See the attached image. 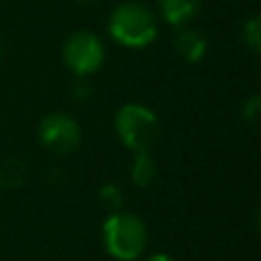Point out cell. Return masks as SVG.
<instances>
[{"mask_svg": "<svg viewBox=\"0 0 261 261\" xmlns=\"http://www.w3.org/2000/svg\"><path fill=\"white\" fill-rule=\"evenodd\" d=\"M142 261H176V259L167 252H153V254H149V257H144Z\"/></svg>", "mask_w": 261, "mask_h": 261, "instance_id": "14", "label": "cell"}, {"mask_svg": "<svg viewBox=\"0 0 261 261\" xmlns=\"http://www.w3.org/2000/svg\"><path fill=\"white\" fill-rule=\"evenodd\" d=\"M202 3L204 0H156V16H161L172 28L190 25V21H195L197 14L202 12Z\"/></svg>", "mask_w": 261, "mask_h": 261, "instance_id": "7", "label": "cell"}, {"mask_svg": "<svg viewBox=\"0 0 261 261\" xmlns=\"http://www.w3.org/2000/svg\"><path fill=\"white\" fill-rule=\"evenodd\" d=\"M73 94H76L81 101H85V96L90 94V87L85 85V78H78L76 81V85H73Z\"/></svg>", "mask_w": 261, "mask_h": 261, "instance_id": "13", "label": "cell"}, {"mask_svg": "<svg viewBox=\"0 0 261 261\" xmlns=\"http://www.w3.org/2000/svg\"><path fill=\"white\" fill-rule=\"evenodd\" d=\"M158 176V165L149 151H133L128 163V179L138 188H149Z\"/></svg>", "mask_w": 261, "mask_h": 261, "instance_id": "8", "label": "cell"}, {"mask_svg": "<svg viewBox=\"0 0 261 261\" xmlns=\"http://www.w3.org/2000/svg\"><path fill=\"white\" fill-rule=\"evenodd\" d=\"M115 133L128 151H149L161 135V122L142 103H124L115 115Z\"/></svg>", "mask_w": 261, "mask_h": 261, "instance_id": "3", "label": "cell"}, {"mask_svg": "<svg viewBox=\"0 0 261 261\" xmlns=\"http://www.w3.org/2000/svg\"><path fill=\"white\" fill-rule=\"evenodd\" d=\"M99 204L108 213H117L124 208V190L117 184H103L99 188Z\"/></svg>", "mask_w": 261, "mask_h": 261, "instance_id": "11", "label": "cell"}, {"mask_svg": "<svg viewBox=\"0 0 261 261\" xmlns=\"http://www.w3.org/2000/svg\"><path fill=\"white\" fill-rule=\"evenodd\" d=\"M174 50L184 62L195 64L204 60V55L208 50V41L197 28L181 25L176 28V35H174Z\"/></svg>", "mask_w": 261, "mask_h": 261, "instance_id": "6", "label": "cell"}, {"mask_svg": "<svg viewBox=\"0 0 261 261\" xmlns=\"http://www.w3.org/2000/svg\"><path fill=\"white\" fill-rule=\"evenodd\" d=\"M37 138L41 147L55 156H67L76 151L81 144L83 130L81 124L67 113H48L37 126Z\"/></svg>", "mask_w": 261, "mask_h": 261, "instance_id": "5", "label": "cell"}, {"mask_svg": "<svg viewBox=\"0 0 261 261\" xmlns=\"http://www.w3.org/2000/svg\"><path fill=\"white\" fill-rule=\"evenodd\" d=\"M62 62L76 78H90L106 62V46L92 30H76L62 44Z\"/></svg>", "mask_w": 261, "mask_h": 261, "instance_id": "4", "label": "cell"}, {"mask_svg": "<svg viewBox=\"0 0 261 261\" xmlns=\"http://www.w3.org/2000/svg\"><path fill=\"white\" fill-rule=\"evenodd\" d=\"M28 163L21 158H7L0 163V190H16L28 181Z\"/></svg>", "mask_w": 261, "mask_h": 261, "instance_id": "9", "label": "cell"}, {"mask_svg": "<svg viewBox=\"0 0 261 261\" xmlns=\"http://www.w3.org/2000/svg\"><path fill=\"white\" fill-rule=\"evenodd\" d=\"M259 113H261V96L252 94L243 103V108H241V117H243L248 124H252V126H254V124L259 122Z\"/></svg>", "mask_w": 261, "mask_h": 261, "instance_id": "12", "label": "cell"}, {"mask_svg": "<svg viewBox=\"0 0 261 261\" xmlns=\"http://www.w3.org/2000/svg\"><path fill=\"white\" fill-rule=\"evenodd\" d=\"M241 39H243L245 48H248L250 53L257 55L261 50V16L259 14H252V16L243 23V28H241Z\"/></svg>", "mask_w": 261, "mask_h": 261, "instance_id": "10", "label": "cell"}, {"mask_svg": "<svg viewBox=\"0 0 261 261\" xmlns=\"http://www.w3.org/2000/svg\"><path fill=\"white\" fill-rule=\"evenodd\" d=\"M106 252L117 261H138L147 252L149 227L142 218L126 211L110 213L101 227Z\"/></svg>", "mask_w": 261, "mask_h": 261, "instance_id": "2", "label": "cell"}, {"mask_svg": "<svg viewBox=\"0 0 261 261\" xmlns=\"http://www.w3.org/2000/svg\"><path fill=\"white\" fill-rule=\"evenodd\" d=\"M108 35L124 48H144L158 37V16L149 5L138 0L119 3L110 12Z\"/></svg>", "mask_w": 261, "mask_h": 261, "instance_id": "1", "label": "cell"}]
</instances>
